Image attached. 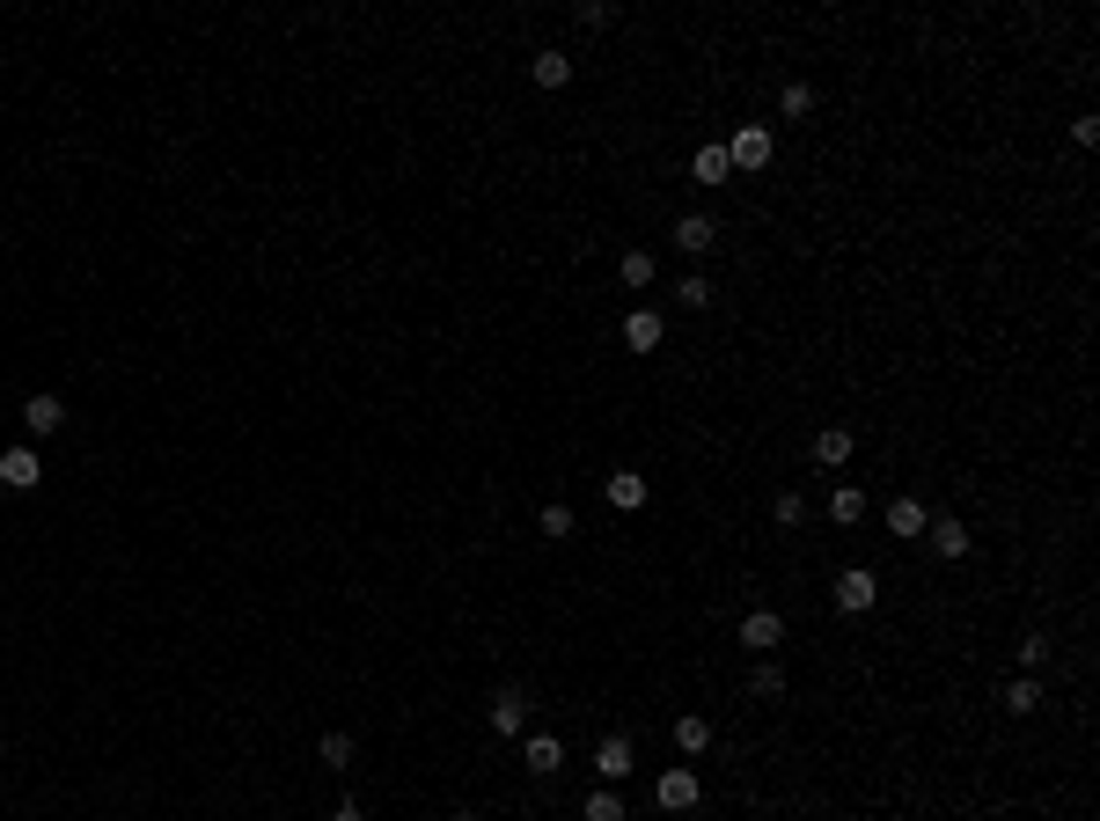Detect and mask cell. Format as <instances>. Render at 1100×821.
Instances as JSON below:
<instances>
[{
  "instance_id": "1",
  "label": "cell",
  "mask_w": 1100,
  "mask_h": 821,
  "mask_svg": "<svg viewBox=\"0 0 1100 821\" xmlns=\"http://www.w3.org/2000/svg\"><path fill=\"white\" fill-rule=\"evenodd\" d=\"M771 154H778V132H771L763 118L733 125V140H727V162H733V176H756V170H771Z\"/></svg>"
},
{
  "instance_id": "2",
  "label": "cell",
  "mask_w": 1100,
  "mask_h": 821,
  "mask_svg": "<svg viewBox=\"0 0 1100 821\" xmlns=\"http://www.w3.org/2000/svg\"><path fill=\"white\" fill-rule=\"evenodd\" d=\"M529 712H536V704H529V690H513V682H507V690H491V704H485L491 733H507V741L529 733Z\"/></svg>"
},
{
  "instance_id": "3",
  "label": "cell",
  "mask_w": 1100,
  "mask_h": 821,
  "mask_svg": "<svg viewBox=\"0 0 1100 821\" xmlns=\"http://www.w3.org/2000/svg\"><path fill=\"white\" fill-rule=\"evenodd\" d=\"M836 609H844V616H866V609H880V573H866V565H844V573H836Z\"/></svg>"
},
{
  "instance_id": "4",
  "label": "cell",
  "mask_w": 1100,
  "mask_h": 821,
  "mask_svg": "<svg viewBox=\"0 0 1100 821\" xmlns=\"http://www.w3.org/2000/svg\"><path fill=\"white\" fill-rule=\"evenodd\" d=\"M653 799H660V807H668V814H690V807H697V799H705V777L690 771V763H675V771H660Z\"/></svg>"
},
{
  "instance_id": "5",
  "label": "cell",
  "mask_w": 1100,
  "mask_h": 821,
  "mask_svg": "<svg viewBox=\"0 0 1100 821\" xmlns=\"http://www.w3.org/2000/svg\"><path fill=\"white\" fill-rule=\"evenodd\" d=\"M632 771H638V741H632V733H602V749H594V777H602V785H624Z\"/></svg>"
},
{
  "instance_id": "6",
  "label": "cell",
  "mask_w": 1100,
  "mask_h": 821,
  "mask_svg": "<svg viewBox=\"0 0 1100 821\" xmlns=\"http://www.w3.org/2000/svg\"><path fill=\"white\" fill-rule=\"evenodd\" d=\"M0 484H8V492H37V484H45V462H37L30 440L23 448H0Z\"/></svg>"
},
{
  "instance_id": "7",
  "label": "cell",
  "mask_w": 1100,
  "mask_h": 821,
  "mask_svg": "<svg viewBox=\"0 0 1100 821\" xmlns=\"http://www.w3.org/2000/svg\"><path fill=\"white\" fill-rule=\"evenodd\" d=\"M741 646L756 652V660H763V652H778L785 646V616H778V609H749V616H741Z\"/></svg>"
},
{
  "instance_id": "8",
  "label": "cell",
  "mask_w": 1100,
  "mask_h": 821,
  "mask_svg": "<svg viewBox=\"0 0 1100 821\" xmlns=\"http://www.w3.org/2000/svg\"><path fill=\"white\" fill-rule=\"evenodd\" d=\"M690 184H705V192H719V184H733L727 140H705V147H697V154H690Z\"/></svg>"
},
{
  "instance_id": "9",
  "label": "cell",
  "mask_w": 1100,
  "mask_h": 821,
  "mask_svg": "<svg viewBox=\"0 0 1100 821\" xmlns=\"http://www.w3.org/2000/svg\"><path fill=\"white\" fill-rule=\"evenodd\" d=\"M59 426H67V404H59L51 389H37V396L23 404V433H30V440H51Z\"/></svg>"
},
{
  "instance_id": "10",
  "label": "cell",
  "mask_w": 1100,
  "mask_h": 821,
  "mask_svg": "<svg viewBox=\"0 0 1100 821\" xmlns=\"http://www.w3.org/2000/svg\"><path fill=\"white\" fill-rule=\"evenodd\" d=\"M880 521H888V535H895V543H917L931 513H925V499H910V492H903V499H888V513H880Z\"/></svg>"
},
{
  "instance_id": "11",
  "label": "cell",
  "mask_w": 1100,
  "mask_h": 821,
  "mask_svg": "<svg viewBox=\"0 0 1100 821\" xmlns=\"http://www.w3.org/2000/svg\"><path fill=\"white\" fill-rule=\"evenodd\" d=\"M660 338H668V315H660V309H632V315H624V345H632V352H660Z\"/></svg>"
},
{
  "instance_id": "12",
  "label": "cell",
  "mask_w": 1100,
  "mask_h": 821,
  "mask_svg": "<svg viewBox=\"0 0 1100 821\" xmlns=\"http://www.w3.org/2000/svg\"><path fill=\"white\" fill-rule=\"evenodd\" d=\"M711 242H719V220H711V213H683V220H675V250H683V257H705Z\"/></svg>"
},
{
  "instance_id": "13",
  "label": "cell",
  "mask_w": 1100,
  "mask_h": 821,
  "mask_svg": "<svg viewBox=\"0 0 1100 821\" xmlns=\"http://www.w3.org/2000/svg\"><path fill=\"white\" fill-rule=\"evenodd\" d=\"M925 535H931V551H939V557H969V543H976V535H969V521H953V513L925 521Z\"/></svg>"
},
{
  "instance_id": "14",
  "label": "cell",
  "mask_w": 1100,
  "mask_h": 821,
  "mask_svg": "<svg viewBox=\"0 0 1100 821\" xmlns=\"http://www.w3.org/2000/svg\"><path fill=\"white\" fill-rule=\"evenodd\" d=\"M610 507H616V513H638V507H646V470H610Z\"/></svg>"
},
{
  "instance_id": "15",
  "label": "cell",
  "mask_w": 1100,
  "mask_h": 821,
  "mask_svg": "<svg viewBox=\"0 0 1100 821\" xmlns=\"http://www.w3.org/2000/svg\"><path fill=\"white\" fill-rule=\"evenodd\" d=\"M565 771V741L558 733H529V777H558Z\"/></svg>"
},
{
  "instance_id": "16",
  "label": "cell",
  "mask_w": 1100,
  "mask_h": 821,
  "mask_svg": "<svg viewBox=\"0 0 1100 821\" xmlns=\"http://www.w3.org/2000/svg\"><path fill=\"white\" fill-rule=\"evenodd\" d=\"M1005 712H1012V719H1034V712H1042V675H1012L1005 682Z\"/></svg>"
},
{
  "instance_id": "17",
  "label": "cell",
  "mask_w": 1100,
  "mask_h": 821,
  "mask_svg": "<svg viewBox=\"0 0 1100 821\" xmlns=\"http://www.w3.org/2000/svg\"><path fill=\"white\" fill-rule=\"evenodd\" d=\"M852 448H858V440L844 433V426H822V433H814V462H822V470H844Z\"/></svg>"
},
{
  "instance_id": "18",
  "label": "cell",
  "mask_w": 1100,
  "mask_h": 821,
  "mask_svg": "<svg viewBox=\"0 0 1100 821\" xmlns=\"http://www.w3.org/2000/svg\"><path fill=\"white\" fill-rule=\"evenodd\" d=\"M529 81H536V89H565V81H572V59H565V51H536V59H529Z\"/></svg>"
},
{
  "instance_id": "19",
  "label": "cell",
  "mask_w": 1100,
  "mask_h": 821,
  "mask_svg": "<svg viewBox=\"0 0 1100 821\" xmlns=\"http://www.w3.org/2000/svg\"><path fill=\"white\" fill-rule=\"evenodd\" d=\"M749 690H756L763 704H778V697H785V668H778V652H763L756 668H749Z\"/></svg>"
},
{
  "instance_id": "20",
  "label": "cell",
  "mask_w": 1100,
  "mask_h": 821,
  "mask_svg": "<svg viewBox=\"0 0 1100 821\" xmlns=\"http://www.w3.org/2000/svg\"><path fill=\"white\" fill-rule=\"evenodd\" d=\"M675 749H683V755H705L711 749V719H705V712H683V719H675Z\"/></svg>"
},
{
  "instance_id": "21",
  "label": "cell",
  "mask_w": 1100,
  "mask_h": 821,
  "mask_svg": "<svg viewBox=\"0 0 1100 821\" xmlns=\"http://www.w3.org/2000/svg\"><path fill=\"white\" fill-rule=\"evenodd\" d=\"M830 521H836V529L866 521V492H858V484H836V492H830Z\"/></svg>"
},
{
  "instance_id": "22",
  "label": "cell",
  "mask_w": 1100,
  "mask_h": 821,
  "mask_svg": "<svg viewBox=\"0 0 1100 821\" xmlns=\"http://www.w3.org/2000/svg\"><path fill=\"white\" fill-rule=\"evenodd\" d=\"M572 529H580V521H572V507H565V499H551V507L536 513V535H543V543H565Z\"/></svg>"
},
{
  "instance_id": "23",
  "label": "cell",
  "mask_w": 1100,
  "mask_h": 821,
  "mask_svg": "<svg viewBox=\"0 0 1100 821\" xmlns=\"http://www.w3.org/2000/svg\"><path fill=\"white\" fill-rule=\"evenodd\" d=\"M1012 660H1020V675H1042V668H1050V638H1042V631H1027L1020 646H1012Z\"/></svg>"
},
{
  "instance_id": "24",
  "label": "cell",
  "mask_w": 1100,
  "mask_h": 821,
  "mask_svg": "<svg viewBox=\"0 0 1100 821\" xmlns=\"http://www.w3.org/2000/svg\"><path fill=\"white\" fill-rule=\"evenodd\" d=\"M653 250H624V265H616V279H624V287H653Z\"/></svg>"
},
{
  "instance_id": "25",
  "label": "cell",
  "mask_w": 1100,
  "mask_h": 821,
  "mask_svg": "<svg viewBox=\"0 0 1100 821\" xmlns=\"http://www.w3.org/2000/svg\"><path fill=\"white\" fill-rule=\"evenodd\" d=\"M778 118H814V89L807 81H785L778 89Z\"/></svg>"
},
{
  "instance_id": "26",
  "label": "cell",
  "mask_w": 1100,
  "mask_h": 821,
  "mask_svg": "<svg viewBox=\"0 0 1100 821\" xmlns=\"http://www.w3.org/2000/svg\"><path fill=\"white\" fill-rule=\"evenodd\" d=\"M323 771H352V733H323Z\"/></svg>"
},
{
  "instance_id": "27",
  "label": "cell",
  "mask_w": 1100,
  "mask_h": 821,
  "mask_svg": "<svg viewBox=\"0 0 1100 821\" xmlns=\"http://www.w3.org/2000/svg\"><path fill=\"white\" fill-rule=\"evenodd\" d=\"M771 521H778V529H800V521H807V499H800V492H778V507H771Z\"/></svg>"
},
{
  "instance_id": "28",
  "label": "cell",
  "mask_w": 1100,
  "mask_h": 821,
  "mask_svg": "<svg viewBox=\"0 0 1100 821\" xmlns=\"http://www.w3.org/2000/svg\"><path fill=\"white\" fill-rule=\"evenodd\" d=\"M587 821H624V799L602 785V793H587Z\"/></svg>"
},
{
  "instance_id": "29",
  "label": "cell",
  "mask_w": 1100,
  "mask_h": 821,
  "mask_svg": "<svg viewBox=\"0 0 1100 821\" xmlns=\"http://www.w3.org/2000/svg\"><path fill=\"white\" fill-rule=\"evenodd\" d=\"M572 23H580V30H610V23H616V8H602V0H580V8H572Z\"/></svg>"
},
{
  "instance_id": "30",
  "label": "cell",
  "mask_w": 1100,
  "mask_h": 821,
  "mask_svg": "<svg viewBox=\"0 0 1100 821\" xmlns=\"http://www.w3.org/2000/svg\"><path fill=\"white\" fill-rule=\"evenodd\" d=\"M675 301H683V309H705V301H711V279H705V271H690L683 287H675Z\"/></svg>"
},
{
  "instance_id": "31",
  "label": "cell",
  "mask_w": 1100,
  "mask_h": 821,
  "mask_svg": "<svg viewBox=\"0 0 1100 821\" xmlns=\"http://www.w3.org/2000/svg\"><path fill=\"white\" fill-rule=\"evenodd\" d=\"M1072 140H1078V147H1093V140H1100V118H1093V111H1086V118H1072Z\"/></svg>"
},
{
  "instance_id": "32",
  "label": "cell",
  "mask_w": 1100,
  "mask_h": 821,
  "mask_svg": "<svg viewBox=\"0 0 1100 821\" xmlns=\"http://www.w3.org/2000/svg\"><path fill=\"white\" fill-rule=\"evenodd\" d=\"M331 821H367V814H360V807H352V799H345V807H338V814H331Z\"/></svg>"
},
{
  "instance_id": "33",
  "label": "cell",
  "mask_w": 1100,
  "mask_h": 821,
  "mask_svg": "<svg viewBox=\"0 0 1100 821\" xmlns=\"http://www.w3.org/2000/svg\"><path fill=\"white\" fill-rule=\"evenodd\" d=\"M448 821H477V814H470V807H463V814H448Z\"/></svg>"
}]
</instances>
